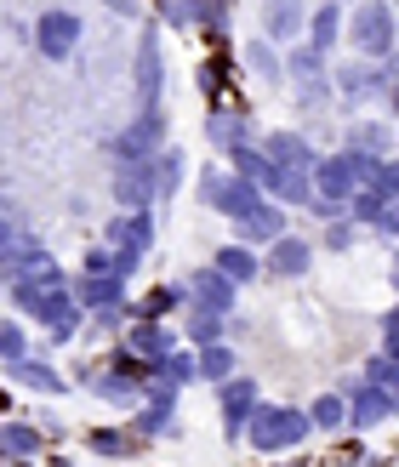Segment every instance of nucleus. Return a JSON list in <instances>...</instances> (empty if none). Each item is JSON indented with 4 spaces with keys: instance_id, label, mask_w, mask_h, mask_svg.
<instances>
[{
    "instance_id": "10",
    "label": "nucleus",
    "mask_w": 399,
    "mask_h": 467,
    "mask_svg": "<svg viewBox=\"0 0 399 467\" xmlns=\"http://www.w3.org/2000/svg\"><path fill=\"white\" fill-rule=\"evenodd\" d=\"M263 268L279 274V279H302V274L314 268V245L297 240V234H279V240L268 245V256H263Z\"/></svg>"
},
{
    "instance_id": "36",
    "label": "nucleus",
    "mask_w": 399,
    "mask_h": 467,
    "mask_svg": "<svg viewBox=\"0 0 399 467\" xmlns=\"http://www.w3.org/2000/svg\"><path fill=\"white\" fill-rule=\"evenodd\" d=\"M17 359H29V337L0 319V365H17Z\"/></svg>"
},
{
    "instance_id": "14",
    "label": "nucleus",
    "mask_w": 399,
    "mask_h": 467,
    "mask_svg": "<svg viewBox=\"0 0 399 467\" xmlns=\"http://www.w3.org/2000/svg\"><path fill=\"white\" fill-rule=\"evenodd\" d=\"M172 331H166V325H160V319H137L131 325V331H126V354L131 359H143V365H160V359H166L172 354Z\"/></svg>"
},
{
    "instance_id": "35",
    "label": "nucleus",
    "mask_w": 399,
    "mask_h": 467,
    "mask_svg": "<svg viewBox=\"0 0 399 467\" xmlns=\"http://www.w3.org/2000/svg\"><path fill=\"white\" fill-rule=\"evenodd\" d=\"M189 342H223V314H200V308H189Z\"/></svg>"
},
{
    "instance_id": "39",
    "label": "nucleus",
    "mask_w": 399,
    "mask_h": 467,
    "mask_svg": "<svg viewBox=\"0 0 399 467\" xmlns=\"http://www.w3.org/2000/svg\"><path fill=\"white\" fill-rule=\"evenodd\" d=\"M223 68H228L223 57H205V63H200V91H211V98H223Z\"/></svg>"
},
{
    "instance_id": "15",
    "label": "nucleus",
    "mask_w": 399,
    "mask_h": 467,
    "mask_svg": "<svg viewBox=\"0 0 399 467\" xmlns=\"http://www.w3.org/2000/svg\"><path fill=\"white\" fill-rule=\"evenodd\" d=\"M279 234H286V212H279L274 200H263L251 217H240V223H234V240H240V245H274Z\"/></svg>"
},
{
    "instance_id": "4",
    "label": "nucleus",
    "mask_w": 399,
    "mask_h": 467,
    "mask_svg": "<svg viewBox=\"0 0 399 467\" xmlns=\"http://www.w3.org/2000/svg\"><path fill=\"white\" fill-rule=\"evenodd\" d=\"M114 200H121L126 212H149L160 200V166L154 160H121V166H114Z\"/></svg>"
},
{
    "instance_id": "38",
    "label": "nucleus",
    "mask_w": 399,
    "mask_h": 467,
    "mask_svg": "<svg viewBox=\"0 0 399 467\" xmlns=\"http://www.w3.org/2000/svg\"><path fill=\"white\" fill-rule=\"evenodd\" d=\"M354 240H360V228L348 223V217H342V223H325V245H331V251H348Z\"/></svg>"
},
{
    "instance_id": "45",
    "label": "nucleus",
    "mask_w": 399,
    "mask_h": 467,
    "mask_svg": "<svg viewBox=\"0 0 399 467\" xmlns=\"http://www.w3.org/2000/svg\"><path fill=\"white\" fill-rule=\"evenodd\" d=\"M109 6H114V12H126V17H131V12H137V0H109Z\"/></svg>"
},
{
    "instance_id": "20",
    "label": "nucleus",
    "mask_w": 399,
    "mask_h": 467,
    "mask_svg": "<svg viewBox=\"0 0 399 467\" xmlns=\"http://www.w3.org/2000/svg\"><path fill=\"white\" fill-rule=\"evenodd\" d=\"M6 377L23 382V388H35V393H52V400H58V393H68V382L58 377L52 365H40V359H17V365H6Z\"/></svg>"
},
{
    "instance_id": "7",
    "label": "nucleus",
    "mask_w": 399,
    "mask_h": 467,
    "mask_svg": "<svg viewBox=\"0 0 399 467\" xmlns=\"http://www.w3.org/2000/svg\"><path fill=\"white\" fill-rule=\"evenodd\" d=\"M217 400H223V433L228 439H246V428H251V416H257V382L251 377H228V382H217Z\"/></svg>"
},
{
    "instance_id": "13",
    "label": "nucleus",
    "mask_w": 399,
    "mask_h": 467,
    "mask_svg": "<svg viewBox=\"0 0 399 467\" xmlns=\"http://www.w3.org/2000/svg\"><path fill=\"white\" fill-rule=\"evenodd\" d=\"M263 194L279 205H314V171H291V166H268Z\"/></svg>"
},
{
    "instance_id": "30",
    "label": "nucleus",
    "mask_w": 399,
    "mask_h": 467,
    "mask_svg": "<svg viewBox=\"0 0 399 467\" xmlns=\"http://www.w3.org/2000/svg\"><path fill=\"white\" fill-rule=\"evenodd\" d=\"M309 416H314V428L337 433V428H348V400H342V393H320V400L309 405Z\"/></svg>"
},
{
    "instance_id": "18",
    "label": "nucleus",
    "mask_w": 399,
    "mask_h": 467,
    "mask_svg": "<svg viewBox=\"0 0 399 467\" xmlns=\"http://www.w3.org/2000/svg\"><path fill=\"white\" fill-rule=\"evenodd\" d=\"M86 445L98 451V456L131 462V456H143V445H149V439H137V433H121V428H91V433H86Z\"/></svg>"
},
{
    "instance_id": "32",
    "label": "nucleus",
    "mask_w": 399,
    "mask_h": 467,
    "mask_svg": "<svg viewBox=\"0 0 399 467\" xmlns=\"http://www.w3.org/2000/svg\"><path fill=\"white\" fill-rule=\"evenodd\" d=\"M183 296H189V285H160V291H149L143 302H137L131 314H137V319H160V314H172Z\"/></svg>"
},
{
    "instance_id": "3",
    "label": "nucleus",
    "mask_w": 399,
    "mask_h": 467,
    "mask_svg": "<svg viewBox=\"0 0 399 467\" xmlns=\"http://www.w3.org/2000/svg\"><path fill=\"white\" fill-rule=\"evenodd\" d=\"M337 98L342 103H383L388 98V91H394V80H388V63H371V57H360V63H342L337 68Z\"/></svg>"
},
{
    "instance_id": "5",
    "label": "nucleus",
    "mask_w": 399,
    "mask_h": 467,
    "mask_svg": "<svg viewBox=\"0 0 399 467\" xmlns=\"http://www.w3.org/2000/svg\"><path fill=\"white\" fill-rule=\"evenodd\" d=\"M183 285H189V308H200V314H223V319L234 314V296H240V285H234L223 268H194Z\"/></svg>"
},
{
    "instance_id": "26",
    "label": "nucleus",
    "mask_w": 399,
    "mask_h": 467,
    "mask_svg": "<svg viewBox=\"0 0 399 467\" xmlns=\"http://www.w3.org/2000/svg\"><path fill=\"white\" fill-rule=\"evenodd\" d=\"M240 57H246V68H251L257 80H286V57L274 52V40H251Z\"/></svg>"
},
{
    "instance_id": "37",
    "label": "nucleus",
    "mask_w": 399,
    "mask_h": 467,
    "mask_svg": "<svg viewBox=\"0 0 399 467\" xmlns=\"http://www.w3.org/2000/svg\"><path fill=\"white\" fill-rule=\"evenodd\" d=\"M177 177H183V154H177V149H166V154H160V200L177 189Z\"/></svg>"
},
{
    "instance_id": "17",
    "label": "nucleus",
    "mask_w": 399,
    "mask_h": 467,
    "mask_svg": "<svg viewBox=\"0 0 399 467\" xmlns=\"http://www.w3.org/2000/svg\"><path fill=\"white\" fill-rule=\"evenodd\" d=\"M75 296H80V308H91V314H126V279H91V274H80Z\"/></svg>"
},
{
    "instance_id": "1",
    "label": "nucleus",
    "mask_w": 399,
    "mask_h": 467,
    "mask_svg": "<svg viewBox=\"0 0 399 467\" xmlns=\"http://www.w3.org/2000/svg\"><path fill=\"white\" fill-rule=\"evenodd\" d=\"M348 40H354L360 57L388 63L394 46H399V17H394L388 0H354V12H348Z\"/></svg>"
},
{
    "instance_id": "19",
    "label": "nucleus",
    "mask_w": 399,
    "mask_h": 467,
    "mask_svg": "<svg viewBox=\"0 0 399 467\" xmlns=\"http://www.w3.org/2000/svg\"><path fill=\"white\" fill-rule=\"evenodd\" d=\"M40 428H29V422H0V456L6 462H29V456H40Z\"/></svg>"
},
{
    "instance_id": "27",
    "label": "nucleus",
    "mask_w": 399,
    "mask_h": 467,
    "mask_svg": "<svg viewBox=\"0 0 399 467\" xmlns=\"http://www.w3.org/2000/svg\"><path fill=\"white\" fill-rule=\"evenodd\" d=\"M314 439V416L297 410V405H279V451H297Z\"/></svg>"
},
{
    "instance_id": "44",
    "label": "nucleus",
    "mask_w": 399,
    "mask_h": 467,
    "mask_svg": "<svg viewBox=\"0 0 399 467\" xmlns=\"http://www.w3.org/2000/svg\"><path fill=\"white\" fill-rule=\"evenodd\" d=\"M388 80L399 86V46H394V57H388Z\"/></svg>"
},
{
    "instance_id": "29",
    "label": "nucleus",
    "mask_w": 399,
    "mask_h": 467,
    "mask_svg": "<svg viewBox=\"0 0 399 467\" xmlns=\"http://www.w3.org/2000/svg\"><path fill=\"white\" fill-rule=\"evenodd\" d=\"M200 377L205 382H228L234 377V348L228 342H205L200 348Z\"/></svg>"
},
{
    "instance_id": "9",
    "label": "nucleus",
    "mask_w": 399,
    "mask_h": 467,
    "mask_svg": "<svg viewBox=\"0 0 399 467\" xmlns=\"http://www.w3.org/2000/svg\"><path fill=\"white\" fill-rule=\"evenodd\" d=\"M388 416H394V393L388 388L365 382V388L348 393V428H354V433H371L377 422H388Z\"/></svg>"
},
{
    "instance_id": "8",
    "label": "nucleus",
    "mask_w": 399,
    "mask_h": 467,
    "mask_svg": "<svg viewBox=\"0 0 399 467\" xmlns=\"http://www.w3.org/2000/svg\"><path fill=\"white\" fill-rule=\"evenodd\" d=\"M160 86H166V68H160V35L143 23V35H137V103L160 109Z\"/></svg>"
},
{
    "instance_id": "34",
    "label": "nucleus",
    "mask_w": 399,
    "mask_h": 467,
    "mask_svg": "<svg viewBox=\"0 0 399 467\" xmlns=\"http://www.w3.org/2000/svg\"><path fill=\"white\" fill-rule=\"evenodd\" d=\"M365 382L399 393V359H394V354H371V359H365Z\"/></svg>"
},
{
    "instance_id": "43",
    "label": "nucleus",
    "mask_w": 399,
    "mask_h": 467,
    "mask_svg": "<svg viewBox=\"0 0 399 467\" xmlns=\"http://www.w3.org/2000/svg\"><path fill=\"white\" fill-rule=\"evenodd\" d=\"M0 245H12V212L0 205Z\"/></svg>"
},
{
    "instance_id": "40",
    "label": "nucleus",
    "mask_w": 399,
    "mask_h": 467,
    "mask_svg": "<svg viewBox=\"0 0 399 467\" xmlns=\"http://www.w3.org/2000/svg\"><path fill=\"white\" fill-rule=\"evenodd\" d=\"M383 354H394V359H399V302L383 314Z\"/></svg>"
},
{
    "instance_id": "12",
    "label": "nucleus",
    "mask_w": 399,
    "mask_h": 467,
    "mask_svg": "<svg viewBox=\"0 0 399 467\" xmlns=\"http://www.w3.org/2000/svg\"><path fill=\"white\" fill-rule=\"evenodd\" d=\"M263 154L274 160V166H291V171H314L320 166V154H314V143L302 131H268L263 137Z\"/></svg>"
},
{
    "instance_id": "41",
    "label": "nucleus",
    "mask_w": 399,
    "mask_h": 467,
    "mask_svg": "<svg viewBox=\"0 0 399 467\" xmlns=\"http://www.w3.org/2000/svg\"><path fill=\"white\" fill-rule=\"evenodd\" d=\"M223 177H228V171H205V177H200V205H217V189H223Z\"/></svg>"
},
{
    "instance_id": "22",
    "label": "nucleus",
    "mask_w": 399,
    "mask_h": 467,
    "mask_svg": "<svg viewBox=\"0 0 399 467\" xmlns=\"http://www.w3.org/2000/svg\"><path fill=\"white\" fill-rule=\"evenodd\" d=\"M246 445L263 451V456H279V405H257L251 428H246Z\"/></svg>"
},
{
    "instance_id": "24",
    "label": "nucleus",
    "mask_w": 399,
    "mask_h": 467,
    "mask_svg": "<svg viewBox=\"0 0 399 467\" xmlns=\"http://www.w3.org/2000/svg\"><path fill=\"white\" fill-rule=\"evenodd\" d=\"M286 80H291V86L331 80V68H325V52H314V46H297V52L286 57Z\"/></svg>"
},
{
    "instance_id": "11",
    "label": "nucleus",
    "mask_w": 399,
    "mask_h": 467,
    "mask_svg": "<svg viewBox=\"0 0 399 467\" xmlns=\"http://www.w3.org/2000/svg\"><path fill=\"white\" fill-rule=\"evenodd\" d=\"M302 29H309V12H302V0H263V40L291 46Z\"/></svg>"
},
{
    "instance_id": "6",
    "label": "nucleus",
    "mask_w": 399,
    "mask_h": 467,
    "mask_svg": "<svg viewBox=\"0 0 399 467\" xmlns=\"http://www.w3.org/2000/svg\"><path fill=\"white\" fill-rule=\"evenodd\" d=\"M35 46H40V57L63 63V57L80 46V17H75V12H63V6L40 12V17H35Z\"/></svg>"
},
{
    "instance_id": "21",
    "label": "nucleus",
    "mask_w": 399,
    "mask_h": 467,
    "mask_svg": "<svg viewBox=\"0 0 399 467\" xmlns=\"http://www.w3.org/2000/svg\"><path fill=\"white\" fill-rule=\"evenodd\" d=\"M348 29H342V6H331V0H325V6L309 17V46H314V52H325V57H331V46L342 40Z\"/></svg>"
},
{
    "instance_id": "42",
    "label": "nucleus",
    "mask_w": 399,
    "mask_h": 467,
    "mask_svg": "<svg viewBox=\"0 0 399 467\" xmlns=\"http://www.w3.org/2000/svg\"><path fill=\"white\" fill-rule=\"evenodd\" d=\"M377 234H388V240H399V200L388 205V212L377 217Z\"/></svg>"
},
{
    "instance_id": "2",
    "label": "nucleus",
    "mask_w": 399,
    "mask_h": 467,
    "mask_svg": "<svg viewBox=\"0 0 399 467\" xmlns=\"http://www.w3.org/2000/svg\"><path fill=\"white\" fill-rule=\"evenodd\" d=\"M371 166H377V160L360 154V149H337V154H325L320 166H314V194H320V200H342V205H348V200L365 189Z\"/></svg>"
},
{
    "instance_id": "46",
    "label": "nucleus",
    "mask_w": 399,
    "mask_h": 467,
    "mask_svg": "<svg viewBox=\"0 0 399 467\" xmlns=\"http://www.w3.org/2000/svg\"><path fill=\"white\" fill-rule=\"evenodd\" d=\"M388 279H394V291H399V251H394V263H388Z\"/></svg>"
},
{
    "instance_id": "31",
    "label": "nucleus",
    "mask_w": 399,
    "mask_h": 467,
    "mask_svg": "<svg viewBox=\"0 0 399 467\" xmlns=\"http://www.w3.org/2000/svg\"><path fill=\"white\" fill-rule=\"evenodd\" d=\"M211 143H217V149H240L246 143V120H240V109H217V114H211Z\"/></svg>"
},
{
    "instance_id": "28",
    "label": "nucleus",
    "mask_w": 399,
    "mask_h": 467,
    "mask_svg": "<svg viewBox=\"0 0 399 467\" xmlns=\"http://www.w3.org/2000/svg\"><path fill=\"white\" fill-rule=\"evenodd\" d=\"M268 166H274V160H268L263 149H251V143L228 149V171H234V177H246V182H263V177H268Z\"/></svg>"
},
{
    "instance_id": "25",
    "label": "nucleus",
    "mask_w": 399,
    "mask_h": 467,
    "mask_svg": "<svg viewBox=\"0 0 399 467\" xmlns=\"http://www.w3.org/2000/svg\"><path fill=\"white\" fill-rule=\"evenodd\" d=\"M211 268H223V274L234 279V285H246V279H257V274H263V263H257V251H251V245H240V240H234V245H223Z\"/></svg>"
},
{
    "instance_id": "48",
    "label": "nucleus",
    "mask_w": 399,
    "mask_h": 467,
    "mask_svg": "<svg viewBox=\"0 0 399 467\" xmlns=\"http://www.w3.org/2000/svg\"><path fill=\"white\" fill-rule=\"evenodd\" d=\"M17 467H29V462H17Z\"/></svg>"
},
{
    "instance_id": "16",
    "label": "nucleus",
    "mask_w": 399,
    "mask_h": 467,
    "mask_svg": "<svg viewBox=\"0 0 399 467\" xmlns=\"http://www.w3.org/2000/svg\"><path fill=\"white\" fill-rule=\"evenodd\" d=\"M268 194H263V182H246V177H223V189H217V205H211V212H223V217H234V223H240V217H251L257 212V205H263Z\"/></svg>"
},
{
    "instance_id": "33",
    "label": "nucleus",
    "mask_w": 399,
    "mask_h": 467,
    "mask_svg": "<svg viewBox=\"0 0 399 467\" xmlns=\"http://www.w3.org/2000/svg\"><path fill=\"white\" fill-rule=\"evenodd\" d=\"M365 189L377 194V200H388V205L399 200V160H394V154H388V160H377V166H371V177H365Z\"/></svg>"
},
{
    "instance_id": "47",
    "label": "nucleus",
    "mask_w": 399,
    "mask_h": 467,
    "mask_svg": "<svg viewBox=\"0 0 399 467\" xmlns=\"http://www.w3.org/2000/svg\"><path fill=\"white\" fill-rule=\"evenodd\" d=\"M331 6H342V0H331Z\"/></svg>"
},
{
    "instance_id": "23",
    "label": "nucleus",
    "mask_w": 399,
    "mask_h": 467,
    "mask_svg": "<svg viewBox=\"0 0 399 467\" xmlns=\"http://www.w3.org/2000/svg\"><path fill=\"white\" fill-rule=\"evenodd\" d=\"M348 149H360V154H371V160H388L394 126H388V120H360L354 131H348Z\"/></svg>"
}]
</instances>
